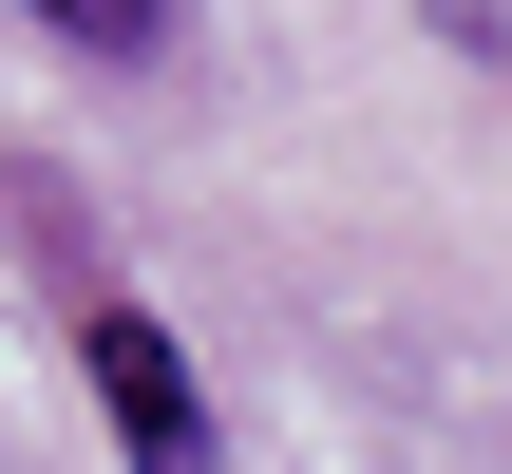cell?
<instances>
[{
    "label": "cell",
    "mask_w": 512,
    "mask_h": 474,
    "mask_svg": "<svg viewBox=\"0 0 512 474\" xmlns=\"http://www.w3.org/2000/svg\"><path fill=\"white\" fill-rule=\"evenodd\" d=\"M76 361H95V399H114V437H133V474H209V399H190V361H171V323L152 304H76Z\"/></svg>",
    "instance_id": "6da1fadb"
},
{
    "label": "cell",
    "mask_w": 512,
    "mask_h": 474,
    "mask_svg": "<svg viewBox=\"0 0 512 474\" xmlns=\"http://www.w3.org/2000/svg\"><path fill=\"white\" fill-rule=\"evenodd\" d=\"M38 19H57L76 57H152V38H171V0H38Z\"/></svg>",
    "instance_id": "7a4b0ae2"
}]
</instances>
